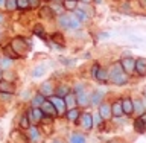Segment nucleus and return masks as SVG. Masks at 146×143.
Returning a JSON list of instances; mask_svg holds the SVG:
<instances>
[{
    "label": "nucleus",
    "instance_id": "nucleus-18",
    "mask_svg": "<svg viewBox=\"0 0 146 143\" xmlns=\"http://www.w3.org/2000/svg\"><path fill=\"white\" fill-rule=\"evenodd\" d=\"M62 5H64V9H66V11H75L78 0H62Z\"/></svg>",
    "mask_w": 146,
    "mask_h": 143
},
{
    "label": "nucleus",
    "instance_id": "nucleus-16",
    "mask_svg": "<svg viewBox=\"0 0 146 143\" xmlns=\"http://www.w3.org/2000/svg\"><path fill=\"white\" fill-rule=\"evenodd\" d=\"M46 72H47V66L41 64V66H38V67L34 69V72H32V76H34V78H40V76H43Z\"/></svg>",
    "mask_w": 146,
    "mask_h": 143
},
{
    "label": "nucleus",
    "instance_id": "nucleus-12",
    "mask_svg": "<svg viewBox=\"0 0 146 143\" xmlns=\"http://www.w3.org/2000/svg\"><path fill=\"white\" fill-rule=\"evenodd\" d=\"M64 102H66V107L67 110H70V108H75L76 107V96L75 94H72V93H68L64 96Z\"/></svg>",
    "mask_w": 146,
    "mask_h": 143
},
{
    "label": "nucleus",
    "instance_id": "nucleus-26",
    "mask_svg": "<svg viewBox=\"0 0 146 143\" xmlns=\"http://www.w3.org/2000/svg\"><path fill=\"white\" fill-rule=\"evenodd\" d=\"M68 20H70V15H59V25L66 29H68Z\"/></svg>",
    "mask_w": 146,
    "mask_h": 143
},
{
    "label": "nucleus",
    "instance_id": "nucleus-35",
    "mask_svg": "<svg viewBox=\"0 0 146 143\" xmlns=\"http://www.w3.org/2000/svg\"><path fill=\"white\" fill-rule=\"evenodd\" d=\"M27 2H29V6H31V8L38 6V2H36V0H27Z\"/></svg>",
    "mask_w": 146,
    "mask_h": 143
},
{
    "label": "nucleus",
    "instance_id": "nucleus-7",
    "mask_svg": "<svg viewBox=\"0 0 146 143\" xmlns=\"http://www.w3.org/2000/svg\"><path fill=\"white\" fill-rule=\"evenodd\" d=\"M79 119H81V125L84 126L85 130H91V128H93V117H91V114L82 113L79 116Z\"/></svg>",
    "mask_w": 146,
    "mask_h": 143
},
{
    "label": "nucleus",
    "instance_id": "nucleus-8",
    "mask_svg": "<svg viewBox=\"0 0 146 143\" xmlns=\"http://www.w3.org/2000/svg\"><path fill=\"white\" fill-rule=\"evenodd\" d=\"M0 91H2V93H6V94H12L14 91H15V87L6 79H0Z\"/></svg>",
    "mask_w": 146,
    "mask_h": 143
},
{
    "label": "nucleus",
    "instance_id": "nucleus-17",
    "mask_svg": "<svg viewBox=\"0 0 146 143\" xmlns=\"http://www.w3.org/2000/svg\"><path fill=\"white\" fill-rule=\"evenodd\" d=\"M79 27H81V21L73 14V15H70V20H68V29H79Z\"/></svg>",
    "mask_w": 146,
    "mask_h": 143
},
{
    "label": "nucleus",
    "instance_id": "nucleus-24",
    "mask_svg": "<svg viewBox=\"0 0 146 143\" xmlns=\"http://www.w3.org/2000/svg\"><path fill=\"white\" fill-rule=\"evenodd\" d=\"M100 98H102V93H99V91H94V93L91 94V104H93V105H99Z\"/></svg>",
    "mask_w": 146,
    "mask_h": 143
},
{
    "label": "nucleus",
    "instance_id": "nucleus-20",
    "mask_svg": "<svg viewBox=\"0 0 146 143\" xmlns=\"http://www.w3.org/2000/svg\"><path fill=\"white\" fill-rule=\"evenodd\" d=\"M94 78H96L98 81H100V82H107V81H108V73L105 72L104 69L99 67V70H98V73L94 75Z\"/></svg>",
    "mask_w": 146,
    "mask_h": 143
},
{
    "label": "nucleus",
    "instance_id": "nucleus-11",
    "mask_svg": "<svg viewBox=\"0 0 146 143\" xmlns=\"http://www.w3.org/2000/svg\"><path fill=\"white\" fill-rule=\"evenodd\" d=\"M40 93L44 96H52V93H53V87H52V82H43V84H41V88H40Z\"/></svg>",
    "mask_w": 146,
    "mask_h": 143
},
{
    "label": "nucleus",
    "instance_id": "nucleus-28",
    "mask_svg": "<svg viewBox=\"0 0 146 143\" xmlns=\"http://www.w3.org/2000/svg\"><path fill=\"white\" fill-rule=\"evenodd\" d=\"M70 91H68L67 87H59V88H56V96H59V98H64L66 94H68Z\"/></svg>",
    "mask_w": 146,
    "mask_h": 143
},
{
    "label": "nucleus",
    "instance_id": "nucleus-3",
    "mask_svg": "<svg viewBox=\"0 0 146 143\" xmlns=\"http://www.w3.org/2000/svg\"><path fill=\"white\" fill-rule=\"evenodd\" d=\"M43 117H44V113L41 111L40 107H34V110H31V111L27 113V119H29L31 125H36Z\"/></svg>",
    "mask_w": 146,
    "mask_h": 143
},
{
    "label": "nucleus",
    "instance_id": "nucleus-9",
    "mask_svg": "<svg viewBox=\"0 0 146 143\" xmlns=\"http://www.w3.org/2000/svg\"><path fill=\"white\" fill-rule=\"evenodd\" d=\"M135 72L140 76L146 75V59L145 58H137L135 59Z\"/></svg>",
    "mask_w": 146,
    "mask_h": 143
},
{
    "label": "nucleus",
    "instance_id": "nucleus-22",
    "mask_svg": "<svg viewBox=\"0 0 146 143\" xmlns=\"http://www.w3.org/2000/svg\"><path fill=\"white\" fill-rule=\"evenodd\" d=\"M70 143H85V137L81 134H72L70 136Z\"/></svg>",
    "mask_w": 146,
    "mask_h": 143
},
{
    "label": "nucleus",
    "instance_id": "nucleus-32",
    "mask_svg": "<svg viewBox=\"0 0 146 143\" xmlns=\"http://www.w3.org/2000/svg\"><path fill=\"white\" fill-rule=\"evenodd\" d=\"M29 125H31V123H29V119H27V116H23L21 120H20V126L26 130V128H29Z\"/></svg>",
    "mask_w": 146,
    "mask_h": 143
},
{
    "label": "nucleus",
    "instance_id": "nucleus-25",
    "mask_svg": "<svg viewBox=\"0 0 146 143\" xmlns=\"http://www.w3.org/2000/svg\"><path fill=\"white\" fill-rule=\"evenodd\" d=\"M29 131H31V139L34 140V142H38V140H41V137H40V132L36 131V128H35V126H32Z\"/></svg>",
    "mask_w": 146,
    "mask_h": 143
},
{
    "label": "nucleus",
    "instance_id": "nucleus-33",
    "mask_svg": "<svg viewBox=\"0 0 146 143\" xmlns=\"http://www.w3.org/2000/svg\"><path fill=\"white\" fill-rule=\"evenodd\" d=\"M35 34H36V35H41V37H44L43 27H41V26H36V27H35Z\"/></svg>",
    "mask_w": 146,
    "mask_h": 143
},
{
    "label": "nucleus",
    "instance_id": "nucleus-30",
    "mask_svg": "<svg viewBox=\"0 0 146 143\" xmlns=\"http://www.w3.org/2000/svg\"><path fill=\"white\" fill-rule=\"evenodd\" d=\"M143 125H145V123H143V122H141V120H140V119H137V120H135V123H134V126H135V130H137V131H139V132H143V131H145V126H143Z\"/></svg>",
    "mask_w": 146,
    "mask_h": 143
},
{
    "label": "nucleus",
    "instance_id": "nucleus-23",
    "mask_svg": "<svg viewBox=\"0 0 146 143\" xmlns=\"http://www.w3.org/2000/svg\"><path fill=\"white\" fill-rule=\"evenodd\" d=\"M5 8L8 11H15L17 9V0H6L5 2Z\"/></svg>",
    "mask_w": 146,
    "mask_h": 143
},
{
    "label": "nucleus",
    "instance_id": "nucleus-21",
    "mask_svg": "<svg viewBox=\"0 0 146 143\" xmlns=\"http://www.w3.org/2000/svg\"><path fill=\"white\" fill-rule=\"evenodd\" d=\"M44 96L41 94V93H38V94H35L34 96V99H32V107H41V104L44 102Z\"/></svg>",
    "mask_w": 146,
    "mask_h": 143
},
{
    "label": "nucleus",
    "instance_id": "nucleus-37",
    "mask_svg": "<svg viewBox=\"0 0 146 143\" xmlns=\"http://www.w3.org/2000/svg\"><path fill=\"white\" fill-rule=\"evenodd\" d=\"M5 2H6V0H0V8L5 6Z\"/></svg>",
    "mask_w": 146,
    "mask_h": 143
},
{
    "label": "nucleus",
    "instance_id": "nucleus-5",
    "mask_svg": "<svg viewBox=\"0 0 146 143\" xmlns=\"http://www.w3.org/2000/svg\"><path fill=\"white\" fill-rule=\"evenodd\" d=\"M75 96H76V102L79 105H87L88 99H87V96L84 93V87L82 85H76L75 87Z\"/></svg>",
    "mask_w": 146,
    "mask_h": 143
},
{
    "label": "nucleus",
    "instance_id": "nucleus-40",
    "mask_svg": "<svg viewBox=\"0 0 146 143\" xmlns=\"http://www.w3.org/2000/svg\"><path fill=\"white\" fill-rule=\"evenodd\" d=\"M145 94H146V88H145Z\"/></svg>",
    "mask_w": 146,
    "mask_h": 143
},
{
    "label": "nucleus",
    "instance_id": "nucleus-34",
    "mask_svg": "<svg viewBox=\"0 0 146 143\" xmlns=\"http://www.w3.org/2000/svg\"><path fill=\"white\" fill-rule=\"evenodd\" d=\"M9 66H11V63H9V59H3V63H2V67H3V69H8Z\"/></svg>",
    "mask_w": 146,
    "mask_h": 143
},
{
    "label": "nucleus",
    "instance_id": "nucleus-39",
    "mask_svg": "<svg viewBox=\"0 0 146 143\" xmlns=\"http://www.w3.org/2000/svg\"><path fill=\"white\" fill-rule=\"evenodd\" d=\"M0 79H2V69H0Z\"/></svg>",
    "mask_w": 146,
    "mask_h": 143
},
{
    "label": "nucleus",
    "instance_id": "nucleus-4",
    "mask_svg": "<svg viewBox=\"0 0 146 143\" xmlns=\"http://www.w3.org/2000/svg\"><path fill=\"white\" fill-rule=\"evenodd\" d=\"M120 66H122V69L126 73H132V72L135 70V59L126 57V58H123L122 61H120Z\"/></svg>",
    "mask_w": 146,
    "mask_h": 143
},
{
    "label": "nucleus",
    "instance_id": "nucleus-36",
    "mask_svg": "<svg viewBox=\"0 0 146 143\" xmlns=\"http://www.w3.org/2000/svg\"><path fill=\"white\" fill-rule=\"evenodd\" d=\"M140 120H141V122H143L145 125H146V113H141V116H140Z\"/></svg>",
    "mask_w": 146,
    "mask_h": 143
},
{
    "label": "nucleus",
    "instance_id": "nucleus-15",
    "mask_svg": "<svg viewBox=\"0 0 146 143\" xmlns=\"http://www.w3.org/2000/svg\"><path fill=\"white\" fill-rule=\"evenodd\" d=\"M66 114H67V119H68L70 122H76L78 119H79V116H81L79 110H78L76 107H75V108H70V110H68V111H67Z\"/></svg>",
    "mask_w": 146,
    "mask_h": 143
},
{
    "label": "nucleus",
    "instance_id": "nucleus-1",
    "mask_svg": "<svg viewBox=\"0 0 146 143\" xmlns=\"http://www.w3.org/2000/svg\"><path fill=\"white\" fill-rule=\"evenodd\" d=\"M108 81H111L113 84H117V85H123L128 82V75L126 72L122 69L120 63L117 64H113L108 70Z\"/></svg>",
    "mask_w": 146,
    "mask_h": 143
},
{
    "label": "nucleus",
    "instance_id": "nucleus-29",
    "mask_svg": "<svg viewBox=\"0 0 146 143\" xmlns=\"http://www.w3.org/2000/svg\"><path fill=\"white\" fill-rule=\"evenodd\" d=\"M17 8L27 9V8H31V6H29V2H27V0H17Z\"/></svg>",
    "mask_w": 146,
    "mask_h": 143
},
{
    "label": "nucleus",
    "instance_id": "nucleus-19",
    "mask_svg": "<svg viewBox=\"0 0 146 143\" xmlns=\"http://www.w3.org/2000/svg\"><path fill=\"white\" fill-rule=\"evenodd\" d=\"M73 12H75V15L78 17V20H79L81 23H85L87 20H88V15H87V14H85V11H82V9L76 8Z\"/></svg>",
    "mask_w": 146,
    "mask_h": 143
},
{
    "label": "nucleus",
    "instance_id": "nucleus-2",
    "mask_svg": "<svg viewBox=\"0 0 146 143\" xmlns=\"http://www.w3.org/2000/svg\"><path fill=\"white\" fill-rule=\"evenodd\" d=\"M50 102L53 104L55 110H56V114H66L67 113V107H66V102H64V98L52 96V98H50Z\"/></svg>",
    "mask_w": 146,
    "mask_h": 143
},
{
    "label": "nucleus",
    "instance_id": "nucleus-13",
    "mask_svg": "<svg viewBox=\"0 0 146 143\" xmlns=\"http://www.w3.org/2000/svg\"><path fill=\"white\" fill-rule=\"evenodd\" d=\"M111 114L114 117H120L123 114V110H122V100H117L111 105Z\"/></svg>",
    "mask_w": 146,
    "mask_h": 143
},
{
    "label": "nucleus",
    "instance_id": "nucleus-38",
    "mask_svg": "<svg viewBox=\"0 0 146 143\" xmlns=\"http://www.w3.org/2000/svg\"><path fill=\"white\" fill-rule=\"evenodd\" d=\"M2 21H3V15L0 14V23H2Z\"/></svg>",
    "mask_w": 146,
    "mask_h": 143
},
{
    "label": "nucleus",
    "instance_id": "nucleus-14",
    "mask_svg": "<svg viewBox=\"0 0 146 143\" xmlns=\"http://www.w3.org/2000/svg\"><path fill=\"white\" fill-rule=\"evenodd\" d=\"M122 110L125 114H131L132 111H134V107H132V100L131 99H123L122 100Z\"/></svg>",
    "mask_w": 146,
    "mask_h": 143
},
{
    "label": "nucleus",
    "instance_id": "nucleus-6",
    "mask_svg": "<svg viewBox=\"0 0 146 143\" xmlns=\"http://www.w3.org/2000/svg\"><path fill=\"white\" fill-rule=\"evenodd\" d=\"M41 111L44 113V116H55L56 114V110H55V107H53V104L50 102V99L49 100H44L43 104H41Z\"/></svg>",
    "mask_w": 146,
    "mask_h": 143
},
{
    "label": "nucleus",
    "instance_id": "nucleus-10",
    "mask_svg": "<svg viewBox=\"0 0 146 143\" xmlns=\"http://www.w3.org/2000/svg\"><path fill=\"white\" fill-rule=\"evenodd\" d=\"M98 113L100 114V116H102V119L111 117V105H108V104H100Z\"/></svg>",
    "mask_w": 146,
    "mask_h": 143
},
{
    "label": "nucleus",
    "instance_id": "nucleus-27",
    "mask_svg": "<svg viewBox=\"0 0 146 143\" xmlns=\"http://www.w3.org/2000/svg\"><path fill=\"white\" fill-rule=\"evenodd\" d=\"M132 107H134V110H135L137 113H140V114L145 111V108H143V104H141L139 99H135V102H132Z\"/></svg>",
    "mask_w": 146,
    "mask_h": 143
},
{
    "label": "nucleus",
    "instance_id": "nucleus-31",
    "mask_svg": "<svg viewBox=\"0 0 146 143\" xmlns=\"http://www.w3.org/2000/svg\"><path fill=\"white\" fill-rule=\"evenodd\" d=\"M91 117H93V125H100V123H102V120H104L102 116H100L99 113H96L94 116H91Z\"/></svg>",
    "mask_w": 146,
    "mask_h": 143
}]
</instances>
